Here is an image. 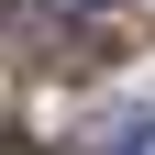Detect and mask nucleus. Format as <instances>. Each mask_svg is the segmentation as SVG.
<instances>
[{
	"label": "nucleus",
	"mask_w": 155,
	"mask_h": 155,
	"mask_svg": "<svg viewBox=\"0 0 155 155\" xmlns=\"http://www.w3.org/2000/svg\"><path fill=\"white\" fill-rule=\"evenodd\" d=\"M0 155H55V144H22V133H11V144H0Z\"/></svg>",
	"instance_id": "3"
},
{
	"label": "nucleus",
	"mask_w": 155,
	"mask_h": 155,
	"mask_svg": "<svg viewBox=\"0 0 155 155\" xmlns=\"http://www.w3.org/2000/svg\"><path fill=\"white\" fill-rule=\"evenodd\" d=\"M78 11H89V22H133V0H78Z\"/></svg>",
	"instance_id": "2"
},
{
	"label": "nucleus",
	"mask_w": 155,
	"mask_h": 155,
	"mask_svg": "<svg viewBox=\"0 0 155 155\" xmlns=\"http://www.w3.org/2000/svg\"><path fill=\"white\" fill-rule=\"evenodd\" d=\"M111 155H155V111H144V122H122V133H111Z\"/></svg>",
	"instance_id": "1"
}]
</instances>
